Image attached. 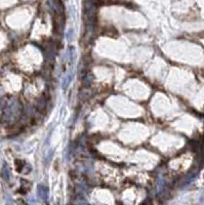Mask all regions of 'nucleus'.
Masks as SVG:
<instances>
[{
	"mask_svg": "<svg viewBox=\"0 0 204 205\" xmlns=\"http://www.w3.org/2000/svg\"><path fill=\"white\" fill-rule=\"evenodd\" d=\"M22 113V107L16 99H12L3 111V121L6 123H14L18 120Z\"/></svg>",
	"mask_w": 204,
	"mask_h": 205,
	"instance_id": "obj_1",
	"label": "nucleus"
},
{
	"mask_svg": "<svg viewBox=\"0 0 204 205\" xmlns=\"http://www.w3.org/2000/svg\"><path fill=\"white\" fill-rule=\"evenodd\" d=\"M37 195L41 200L46 201L48 199V189L43 185H39L37 187Z\"/></svg>",
	"mask_w": 204,
	"mask_h": 205,
	"instance_id": "obj_2",
	"label": "nucleus"
},
{
	"mask_svg": "<svg viewBox=\"0 0 204 205\" xmlns=\"http://www.w3.org/2000/svg\"><path fill=\"white\" fill-rule=\"evenodd\" d=\"M94 80V77L90 73H85L84 75H82V82L84 86H88L90 85V83Z\"/></svg>",
	"mask_w": 204,
	"mask_h": 205,
	"instance_id": "obj_3",
	"label": "nucleus"
},
{
	"mask_svg": "<svg viewBox=\"0 0 204 205\" xmlns=\"http://www.w3.org/2000/svg\"><path fill=\"white\" fill-rule=\"evenodd\" d=\"M1 175H2L3 179H5V181H8L10 177V170L9 168H8V166H7V164H4L2 167V171H1Z\"/></svg>",
	"mask_w": 204,
	"mask_h": 205,
	"instance_id": "obj_4",
	"label": "nucleus"
},
{
	"mask_svg": "<svg viewBox=\"0 0 204 205\" xmlns=\"http://www.w3.org/2000/svg\"><path fill=\"white\" fill-rule=\"evenodd\" d=\"M72 78H73V74L72 73H69L68 75L65 77V79H64V81H63V89H67L68 88V86H69V84L71 83V80H72Z\"/></svg>",
	"mask_w": 204,
	"mask_h": 205,
	"instance_id": "obj_5",
	"label": "nucleus"
},
{
	"mask_svg": "<svg viewBox=\"0 0 204 205\" xmlns=\"http://www.w3.org/2000/svg\"><path fill=\"white\" fill-rule=\"evenodd\" d=\"M91 95V92H90V90H81L80 91V94L79 97L81 99H83V101H85V99H87Z\"/></svg>",
	"mask_w": 204,
	"mask_h": 205,
	"instance_id": "obj_6",
	"label": "nucleus"
},
{
	"mask_svg": "<svg viewBox=\"0 0 204 205\" xmlns=\"http://www.w3.org/2000/svg\"><path fill=\"white\" fill-rule=\"evenodd\" d=\"M45 106H46V101H44V99H39L37 103V107L38 109H39L40 111H42L43 109L45 108Z\"/></svg>",
	"mask_w": 204,
	"mask_h": 205,
	"instance_id": "obj_7",
	"label": "nucleus"
},
{
	"mask_svg": "<svg viewBox=\"0 0 204 205\" xmlns=\"http://www.w3.org/2000/svg\"><path fill=\"white\" fill-rule=\"evenodd\" d=\"M72 36H73V31L72 30H69V32H68V40L69 41L72 40Z\"/></svg>",
	"mask_w": 204,
	"mask_h": 205,
	"instance_id": "obj_8",
	"label": "nucleus"
},
{
	"mask_svg": "<svg viewBox=\"0 0 204 205\" xmlns=\"http://www.w3.org/2000/svg\"><path fill=\"white\" fill-rule=\"evenodd\" d=\"M0 109H1V108H0Z\"/></svg>",
	"mask_w": 204,
	"mask_h": 205,
	"instance_id": "obj_9",
	"label": "nucleus"
}]
</instances>
